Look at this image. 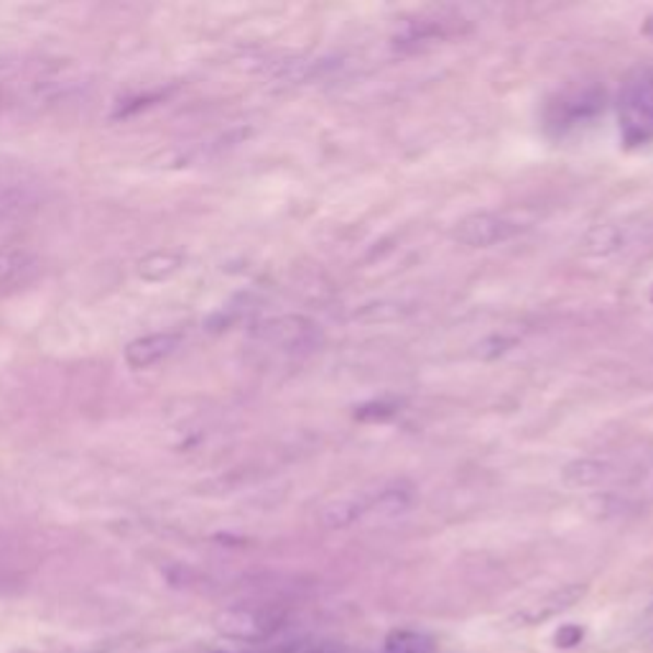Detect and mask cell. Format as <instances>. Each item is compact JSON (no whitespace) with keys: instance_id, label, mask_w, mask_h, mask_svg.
Returning <instances> with one entry per match:
<instances>
[{"instance_id":"cell-2","label":"cell","mask_w":653,"mask_h":653,"mask_svg":"<svg viewBox=\"0 0 653 653\" xmlns=\"http://www.w3.org/2000/svg\"><path fill=\"white\" fill-rule=\"evenodd\" d=\"M521 230L518 222L505 218V214L498 212H473L467 218L457 220L455 228H452V237L459 245H467V248H490V245L511 241Z\"/></svg>"},{"instance_id":"cell-3","label":"cell","mask_w":653,"mask_h":653,"mask_svg":"<svg viewBox=\"0 0 653 653\" xmlns=\"http://www.w3.org/2000/svg\"><path fill=\"white\" fill-rule=\"evenodd\" d=\"M279 616L266 608H250V605H237V608L222 610L214 618V628L222 635L235 641H264L279 628Z\"/></svg>"},{"instance_id":"cell-1","label":"cell","mask_w":653,"mask_h":653,"mask_svg":"<svg viewBox=\"0 0 653 653\" xmlns=\"http://www.w3.org/2000/svg\"><path fill=\"white\" fill-rule=\"evenodd\" d=\"M620 136L628 145L653 143V72L631 82L620 97Z\"/></svg>"},{"instance_id":"cell-10","label":"cell","mask_w":653,"mask_h":653,"mask_svg":"<svg viewBox=\"0 0 653 653\" xmlns=\"http://www.w3.org/2000/svg\"><path fill=\"white\" fill-rule=\"evenodd\" d=\"M605 475H608V467H605L600 459H574V463H570L562 470V480L570 488L582 490L600 486Z\"/></svg>"},{"instance_id":"cell-11","label":"cell","mask_w":653,"mask_h":653,"mask_svg":"<svg viewBox=\"0 0 653 653\" xmlns=\"http://www.w3.org/2000/svg\"><path fill=\"white\" fill-rule=\"evenodd\" d=\"M184 264V258L179 256V253L174 250H156V253H149L141 264H138V276L145 281H164L168 279V276H174L176 271H179Z\"/></svg>"},{"instance_id":"cell-9","label":"cell","mask_w":653,"mask_h":653,"mask_svg":"<svg viewBox=\"0 0 653 653\" xmlns=\"http://www.w3.org/2000/svg\"><path fill=\"white\" fill-rule=\"evenodd\" d=\"M628 225H597L582 237V253L593 258H605L626 248Z\"/></svg>"},{"instance_id":"cell-14","label":"cell","mask_w":653,"mask_h":653,"mask_svg":"<svg viewBox=\"0 0 653 653\" xmlns=\"http://www.w3.org/2000/svg\"><path fill=\"white\" fill-rule=\"evenodd\" d=\"M13 585H15V580L11 578V574L0 572V595H5L8 590H13Z\"/></svg>"},{"instance_id":"cell-6","label":"cell","mask_w":653,"mask_h":653,"mask_svg":"<svg viewBox=\"0 0 653 653\" xmlns=\"http://www.w3.org/2000/svg\"><path fill=\"white\" fill-rule=\"evenodd\" d=\"M42 273V258L26 248L0 250V291L26 287Z\"/></svg>"},{"instance_id":"cell-13","label":"cell","mask_w":653,"mask_h":653,"mask_svg":"<svg viewBox=\"0 0 653 653\" xmlns=\"http://www.w3.org/2000/svg\"><path fill=\"white\" fill-rule=\"evenodd\" d=\"M585 641V628L578 623H567L555 633V643L559 649H574Z\"/></svg>"},{"instance_id":"cell-8","label":"cell","mask_w":653,"mask_h":653,"mask_svg":"<svg viewBox=\"0 0 653 653\" xmlns=\"http://www.w3.org/2000/svg\"><path fill=\"white\" fill-rule=\"evenodd\" d=\"M585 593H587V587H582V585H570V587L557 590V593L544 597L541 603H536V605H532V608H526L524 613H521L518 616L521 626L544 623V620L555 618V616H559V613L574 608V605L585 597Z\"/></svg>"},{"instance_id":"cell-15","label":"cell","mask_w":653,"mask_h":653,"mask_svg":"<svg viewBox=\"0 0 653 653\" xmlns=\"http://www.w3.org/2000/svg\"><path fill=\"white\" fill-rule=\"evenodd\" d=\"M289 653H306V651H289Z\"/></svg>"},{"instance_id":"cell-4","label":"cell","mask_w":653,"mask_h":653,"mask_svg":"<svg viewBox=\"0 0 653 653\" xmlns=\"http://www.w3.org/2000/svg\"><path fill=\"white\" fill-rule=\"evenodd\" d=\"M182 333H153L136 337L133 342H128L123 358L133 371H145V368H153L172 358L182 348Z\"/></svg>"},{"instance_id":"cell-5","label":"cell","mask_w":653,"mask_h":653,"mask_svg":"<svg viewBox=\"0 0 653 653\" xmlns=\"http://www.w3.org/2000/svg\"><path fill=\"white\" fill-rule=\"evenodd\" d=\"M603 105H605V95L600 90L572 92V95L562 97V103L551 105L549 126H557L559 130H564L570 126H580L582 120L595 118V115L603 110Z\"/></svg>"},{"instance_id":"cell-7","label":"cell","mask_w":653,"mask_h":653,"mask_svg":"<svg viewBox=\"0 0 653 653\" xmlns=\"http://www.w3.org/2000/svg\"><path fill=\"white\" fill-rule=\"evenodd\" d=\"M38 207V189L23 179H0V222L26 218Z\"/></svg>"},{"instance_id":"cell-12","label":"cell","mask_w":653,"mask_h":653,"mask_svg":"<svg viewBox=\"0 0 653 653\" xmlns=\"http://www.w3.org/2000/svg\"><path fill=\"white\" fill-rule=\"evenodd\" d=\"M386 653H436L434 641L417 631H394L386 639Z\"/></svg>"}]
</instances>
